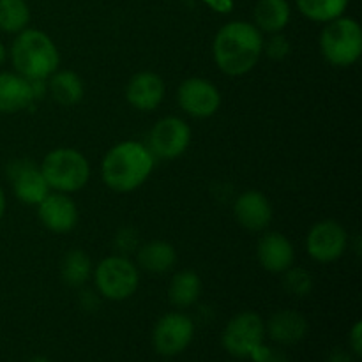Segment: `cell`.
<instances>
[{
	"label": "cell",
	"instance_id": "cell-1",
	"mask_svg": "<svg viewBox=\"0 0 362 362\" xmlns=\"http://www.w3.org/2000/svg\"><path fill=\"white\" fill-rule=\"evenodd\" d=\"M214 60L228 76L250 73L264 53V37L247 21H230L223 25L214 37Z\"/></svg>",
	"mask_w": 362,
	"mask_h": 362
},
{
	"label": "cell",
	"instance_id": "cell-2",
	"mask_svg": "<svg viewBox=\"0 0 362 362\" xmlns=\"http://www.w3.org/2000/svg\"><path fill=\"white\" fill-rule=\"evenodd\" d=\"M154 154L140 141H122L110 148L101 165L106 186L117 193H129L151 177Z\"/></svg>",
	"mask_w": 362,
	"mask_h": 362
},
{
	"label": "cell",
	"instance_id": "cell-3",
	"mask_svg": "<svg viewBox=\"0 0 362 362\" xmlns=\"http://www.w3.org/2000/svg\"><path fill=\"white\" fill-rule=\"evenodd\" d=\"M11 62L20 76L27 80H46L57 71L59 49L48 34L35 28L18 32L11 46Z\"/></svg>",
	"mask_w": 362,
	"mask_h": 362
},
{
	"label": "cell",
	"instance_id": "cell-4",
	"mask_svg": "<svg viewBox=\"0 0 362 362\" xmlns=\"http://www.w3.org/2000/svg\"><path fill=\"white\" fill-rule=\"evenodd\" d=\"M39 170L48 182L49 189L66 194L80 191L90 177V166L85 156L76 148L69 147L48 152Z\"/></svg>",
	"mask_w": 362,
	"mask_h": 362
},
{
	"label": "cell",
	"instance_id": "cell-5",
	"mask_svg": "<svg viewBox=\"0 0 362 362\" xmlns=\"http://www.w3.org/2000/svg\"><path fill=\"white\" fill-rule=\"evenodd\" d=\"M320 48L327 62L349 67L359 60L362 53V30L356 20L339 16L327 21L320 34Z\"/></svg>",
	"mask_w": 362,
	"mask_h": 362
},
{
	"label": "cell",
	"instance_id": "cell-6",
	"mask_svg": "<svg viewBox=\"0 0 362 362\" xmlns=\"http://www.w3.org/2000/svg\"><path fill=\"white\" fill-rule=\"evenodd\" d=\"M99 293L110 300H124L138 288L136 265L126 257H108L99 262L94 272Z\"/></svg>",
	"mask_w": 362,
	"mask_h": 362
},
{
	"label": "cell",
	"instance_id": "cell-7",
	"mask_svg": "<svg viewBox=\"0 0 362 362\" xmlns=\"http://www.w3.org/2000/svg\"><path fill=\"white\" fill-rule=\"evenodd\" d=\"M265 324L260 315L244 311L228 322L223 332V346L226 352L239 359H250L251 354L264 345Z\"/></svg>",
	"mask_w": 362,
	"mask_h": 362
},
{
	"label": "cell",
	"instance_id": "cell-8",
	"mask_svg": "<svg viewBox=\"0 0 362 362\" xmlns=\"http://www.w3.org/2000/svg\"><path fill=\"white\" fill-rule=\"evenodd\" d=\"M194 336V324L187 315L168 313L159 318L154 327L152 341L154 349L163 357H175L189 346Z\"/></svg>",
	"mask_w": 362,
	"mask_h": 362
},
{
	"label": "cell",
	"instance_id": "cell-9",
	"mask_svg": "<svg viewBox=\"0 0 362 362\" xmlns=\"http://www.w3.org/2000/svg\"><path fill=\"white\" fill-rule=\"evenodd\" d=\"M177 101L187 115L207 119L221 106V94L205 78H187L177 90Z\"/></svg>",
	"mask_w": 362,
	"mask_h": 362
},
{
	"label": "cell",
	"instance_id": "cell-10",
	"mask_svg": "<svg viewBox=\"0 0 362 362\" xmlns=\"http://www.w3.org/2000/svg\"><path fill=\"white\" fill-rule=\"evenodd\" d=\"M349 244V235L345 228L338 221L325 219V221L317 223L310 230L306 239V250L313 260L320 264H331L338 260L346 250Z\"/></svg>",
	"mask_w": 362,
	"mask_h": 362
},
{
	"label": "cell",
	"instance_id": "cell-11",
	"mask_svg": "<svg viewBox=\"0 0 362 362\" xmlns=\"http://www.w3.org/2000/svg\"><path fill=\"white\" fill-rule=\"evenodd\" d=\"M191 144V129L179 117H165L151 131V152L163 159H175Z\"/></svg>",
	"mask_w": 362,
	"mask_h": 362
},
{
	"label": "cell",
	"instance_id": "cell-12",
	"mask_svg": "<svg viewBox=\"0 0 362 362\" xmlns=\"http://www.w3.org/2000/svg\"><path fill=\"white\" fill-rule=\"evenodd\" d=\"M9 177L13 180L14 194L27 205H37L49 194L48 182L42 177L41 170L28 161H16L9 166Z\"/></svg>",
	"mask_w": 362,
	"mask_h": 362
},
{
	"label": "cell",
	"instance_id": "cell-13",
	"mask_svg": "<svg viewBox=\"0 0 362 362\" xmlns=\"http://www.w3.org/2000/svg\"><path fill=\"white\" fill-rule=\"evenodd\" d=\"M39 221L55 233H66L76 226V204L66 193H49L41 204H37Z\"/></svg>",
	"mask_w": 362,
	"mask_h": 362
},
{
	"label": "cell",
	"instance_id": "cell-14",
	"mask_svg": "<svg viewBox=\"0 0 362 362\" xmlns=\"http://www.w3.org/2000/svg\"><path fill=\"white\" fill-rule=\"evenodd\" d=\"M126 98L133 108L140 112H152L161 105L165 98V81L159 74L141 71L134 74L127 83Z\"/></svg>",
	"mask_w": 362,
	"mask_h": 362
},
{
	"label": "cell",
	"instance_id": "cell-15",
	"mask_svg": "<svg viewBox=\"0 0 362 362\" xmlns=\"http://www.w3.org/2000/svg\"><path fill=\"white\" fill-rule=\"evenodd\" d=\"M257 257L262 267L274 274H281V272L288 271L296 260V251H293L292 243L286 239L283 233L271 232L265 233L260 240H258Z\"/></svg>",
	"mask_w": 362,
	"mask_h": 362
},
{
	"label": "cell",
	"instance_id": "cell-16",
	"mask_svg": "<svg viewBox=\"0 0 362 362\" xmlns=\"http://www.w3.org/2000/svg\"><path fill=\"white\" fill-rule=\"evenodd\" d=\"M235 218L240 225L251 232H260L271 225L272 207L267 197L260 191H246L235 202Z\"/></svg>",
	"mask_w": 362,
	"mask_h": 362
},
{
	"label": "cell",
	"instance_id": "cell-17",
	"mask_svg": "<svg viewBox=\"0 0 362 362\" xmlns=\"http://www.w3.org/2000/svg\"><path fill=\"white\" fill-rule=\"evenodd\" d=\"M265 331L271 339L279 345H296L308 334V320L300 313L292 310L278 311L271 317Z\"/></svg>",
	"mask_w": 362,
	"mask_h": 362
},
{
	"label": "cell",
	"instance_id": "cell-18",
	"mask_svg": "<svg viewBox=\"0 0 362 362\" xmlns=\"http://www.w3.org/2000/svg\"><path fill=\"white\" fill-rule=\"evenodd\" d=\"M34 101L30 81L18 73H0V113H16Z\"/></svg>",
	"mask_w": 362,
	"mask_h": 362
},
{
	"label": "cell",
	"instance_id": "cell-19",
	"mask_svg": "<svg viewBox=\"0 0 362 362\" xmlns=\"http://www.w3.org/2000/svg\"><path fill=\"white\" fill-rule=\"evenodd\" d=\"M290 21V4L286 0H258L255 7V27L260 32L278 34Z\"/></svg>",
	"mask_w": 362,
	"mask_h": 362
},
{
	"label": "cell",
	"instance_id": "cell-20",
	"mask_svg": "<svg viewBox=\"0 0 362 362\" xmlns=\"http://www.w3.org/2000/svg\"><path fill=\"white\" fill-rule=\"evenodd\" d=\"M177 262V251L165 240H152L138 251V265L154 274L170 271Z\"/></svg>",
	"mask_w": 362,
	"mask_h": 362
},
{
	"label": "cell",
	"instance_id": "cell-21",
	"mask_svg": "<svg viewBox=\"0 0 362 362\" xmlns=\"http://www.w3.org/2000/svg\"><path fill=\"white\" fill-rule=\"evenodd\" d=\"M202 293V281L197 272L182 271L173 276L168 288V297L173 306L189 308L198 300Z\"/></svg>",
	"mask_w": 362,
	"mask_h": 362
},
{
	"label": "cell",
	"instance_id": "cell-22",
	"mask_svg": "<svg viewBox=\"0 0 362 362\" xmlns=\"http://www.w3.org/2000/svg\"><path fill=\"white\" fill-rule=\"evenodd\" d=\"M49 90L53 99L60 105H76L83 98V81L73 71H55L49 80Z\"/></svg>",
	"mask_w": 362,
	"mask_h": 362
},
{
	"label": "cell",
	"instance_id": "cell-23",
	"mask_svg": "<svg viewBox=\"0 0 362 362\" xmlns=\"http://www.w3.org/2000/svg\"><path fill=\"white\" fill-rule=\"evenodd\" d=\"M60 274H62V279L67 285H85L92 274V262L88 255L81 250H71L64 257L62 265H60Z\"/></svg>",
	"mask_w": 362,
	"mask_h": 362
},
{
	"label": "cell",
	"instance_id": "cell-24",
	"mask_svg": "<svg viewBox=\"0 0 362 362\" xmlns=\"http://www.w3.org/2000/svg\"><path fill=\"white\" fill-rule=\"evenodd\" d=\"M297 7L306 18L320 23L343 16L349 0H296Z\"/></svg>",
	"mask_w": 362,
	"mask_h": 362
},
{
	"label": "cell",
	"instance_id": "cell-25",
	"mask_svg": "<svg viewBox=\"0 0 362 362\" xmlns=\"http://www.w3.org/2000/svg\"><path fill=\"white\" fill-rule=\"evenodd\" d=\"M30 21V9L25 0H0V30L18 34Z\"/></svg>",
	"mask_w": 362,
	"mask_h": 362
},
{
	"label": "cell",
	"instance_id": "cell-26",
	"mask_svg": "<svg viewBox=\"0 0 362 362\" xmlns=\"http://www.w3.org/2000/svg\"><path fill=\"white\" fill-rule=\"evenodd\" d=\"M283 286L288 293L297 297H306L313 290V279L308 271L300 267H290L285 271V278H283Z\"/></svg>",
	"mask_w": 362,
	"mask_h": 362
},
{
	"label": "cell",
	"instance_id": "cell-27",
	"mask_svg": "<svg viewBox=\"0 0 362 362\" xmlns=\"http://www.w3.org/2000/svg\"><path fill=\"white\" fill-rule=\"evenodd\" d=\"M264 52L269 59L274 60H281L285 59L286 55L290 53V42L285 35L272 34V37H269L267 42H264Z\"/></svg>",
	"mask_w": 362,
	"mask_h": 362
},
{
	"label": "cell",
	"instance_id": "cell-28",
	"mask_svg": "<svg viewBox=\"0 0 362 362\" xmlns=\"http://www.w3.org/2000/svg\"><path fill=\"white\" fill-rule=\"evenodd\" d=\"M250 359L253 362H288L285 352L278 349H271V346L260 345L253 354L250 356Z\"/></svg>",
	"mask_w": 362,
	"mask_h": 362
},
{
	"label": "cell",
	"instance_id": "cell-29",
	"mask_svg": "<svg viewBox=\"0 0 362 362\" xmlns=\"http://www.w3.org/2000/svg\"><path fill=\"white\" fill-rule=\"evenodd\" d=\"M349 345L350 350H352L354 357L362 356V324L361 322H356L349 334Z\"/></svg>",
	"mask_w": 362,
	"mask_h": 362
},
{
	"label": "cell",
	"instance_id": "cell-30",
	"mask_svg": "<svg viewBox=\"0 0 362 362\" xmlns=\"http://www.w3.org/2000/svg\"><path fill=\"white\" fill-rule=\"evenodd\" d=\"M327 362H354V354L338 349V350H334V352H331Z\"/></svg>",
	"mask_w": 362,
	"mask_h": 362
},
{
	"label": "cell",
	"instance_id": "cell-31",
	"mask_svg": "<svg viewBox=\"0 0 362 362\" xmlns=\"http://www.w3.org/2000/svg\"><path fill=\"white\" fill-rule=\"evenodd\" d=\"M211 7H214L216 11H221V13H228L232 9V0H205Z\"/></svg>",
	"mask_w": 362,
	"mask_h": 362
},
{
	"label": "cell",
	"instance_id": "cell-32",
	"mask_svg": "<svg viewBox=\"0 0 362 362\" xmlns=\"http://www.w3.org/2000/svg\"><path fill=\"white\" fill-rule=\"evenodd\" d=\"M4 212H6V194H4L2 187H0V219L4 218Z\"/></svg>",
	"mask_w": 362,
	"mask_h": 362
},
{
	"label": "cell",
	"instance_id": "cell-33",
	"mask_svg": "<svg viewBox=\"0 0 362 362\" xmlns=\"http://www.w3.org/2000/svg\"><path fill=\"white\" fill-rule=\"evenodd\" d=\"M7 60V49H6V46L2 45V42H0V66H2L4 62H6Z\"/></svg>",
	"mask_w": 362,
	"mask_h": 362
},
{
	"label": "cell",
	"instance_id": "cell-34",
	"mask_svg": "<svg viewBox=\"0 0 362 362\" xmlns=\"http://www.w3.org/2000/svg\"><path fill=\"white\" fill-rule=\"evenodd\" d=\"M28 362H52V361L46 359V357H34V359L28 361Z\"/></svg>",
	"mask_w": 362,
	"mask_h": 362
}]
</instances>
